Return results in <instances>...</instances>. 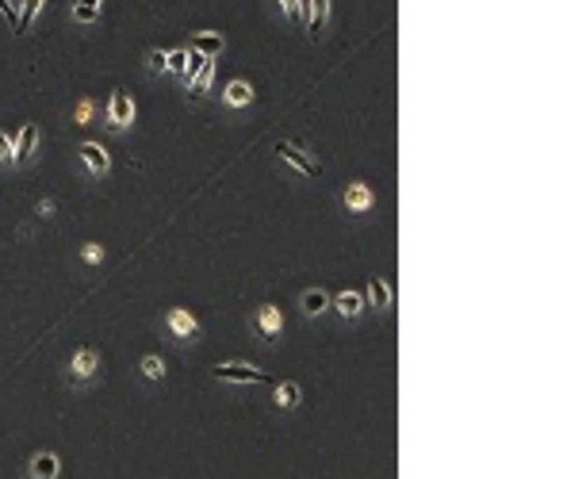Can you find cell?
Masks as SVG:
<instances>
[{"mask_svg": "<svg viewBox=\"0 0 586 479\" xmlns=\"http://www.w3.org/2000/svg\"><path fill=\"white\" fill-rule=\"evenodd\" d=\"M249 326H253V334L260 338V342H276L280 330H284L280 307H276V303H260L257 311H253V319H249Z\"/></svg>", "mask_w": 586, "mask_h": 479, "instance_id": "1", "label": "cell"}, {"mask_svg": "<svg viewBox=\"0 0 586 479\" xmlns=\"http://www.w3.org/2000/svg\"><path fill=\"white\" fill-rule=\"evenodd\" d=\"M96 376H100V353L85 345L69 364V384L73 387H88V384H96Z\"/></svg>", "mask_w": 586, "mask_h": 479, "instance_id": "2", "label": "cell"}, {"mask_svg": "<svg viewBox=\"0 0 586 479\" xmlns=\"http://www.w3.org/2000/svg\"><path fill=\"white\" fill-rule=\"evenodd\" d=\"M276 158H280L284 165H291L295 173H303V176H319L322 173L319 161H314L303 146H295V142H276Z\"/></svg>", "mask_w": 586, "mask_h": 479, "instance_id": "3", "label": "cell"}, {"mask_svg": "<svg viewBox=\"0 0 586 479\" xmlns=\"http://www.w3.org/2000/svg\"><path fill=\"white\" fill-rule=\"evenodd\" d=\"M215 380H226V384H272V376L260 368H249V364H215L211 368Z\"/></svg>", "mask_w": 586, "mask_h": 479, "instance_id": "4", "label": "cell"}, {"mask_svg": "<svg viewBox=\"0 0 586 479\" xmlns=\"http://www.w3.org/2000/svg\"><path fill=\"white\" fill-rule=\"evenodd\" d=\"M108 123L111 131H127L130 123H134V100H130L127 88H116L108 100Z\"/></svg>", "mask_w": 586, "mask_h": 479, "instance_id": "5", "label": "cell"}, {"mask_svg": "<svg viewBox=\"0 0 586 479\" xmlns=\"http://www.w3.org/2000/svg\"><path fill=\"white\" fill-rule=\"evenodd\" d=\"M341 204H345L349 215H368V211L376 207V192H372V184L353 181V184L345 188V196H341Z\"/></svg>", "mask_w": 586, "mask_h": 479, "instance_id": "6", "label": "cell"}, {"mask_svg": "<svg viewBox=\"0 0 586 479\" xmlns=\"http://www.w3.org/2000/svg\"><path fill=\"white\" fill-rule=\"evenodd\" d=\"M39 153V127L27 123L20 134H15V153H12V165H31Z\"/></svg>", "mask_w": 586, "mask_h": 479, "instance_id": "7", "label": "cell"}, {"mask_svg": "<svg viewBox=\"0 0 586 479\" xmlns=\"http://www.w3.org/2000/svg\"><path fill=\"white\" fill-rule=\"evenodd\" d=\"M58 472H62V460H58V452H50V449L35 452V457L27 460V475L31 479H58Z\"/></svg>", "mask_w": 586, "mask_h": 479, "instance_id": "8", "label": "cell"}, {"mask_svg": "<svg viewBox=\"0 0 586 479\" xmlns=\"http://www.w3.org/2000/svg\"><path fill=\"white\" fill-rule=\"evenodd\" d=\"M330 8H333V0H307V35L311 39H319L322 31H326V23H330Z\"/></svg>", "mask_w": 586, "mask_h": 479, "instance_id": "9", "label": "cell"}, {"mask_svg": "<svg viewBox=\"0 0 586 479\" xmlns=\"http://www.w3.org/2000/svg\"><path fill=\"white\" fill-rule=\"evenodd\" d=\"M81 161H85V169L96 173V176H104L111 169V158H108V150H104L100 142H81Z\"/></svg>", "mask_w": 586, "mask_h": 479, "instance_id": "10", "label": "cell"}, {"mask_svg": "<svg viewBox=\"0 0 586 479\" xmlns=\"http://www.w3.org/2000/svg\"><path fill=\"white\" fill-rule=\"evenodd\" d=\"M330 307L341 314V319L356 322V319L364 314V307H368V303H364V296H361V291H341L337 299H330Z\"/></svg>", "mask_w": 586, "mask_h": 479, "instance_id": "11", "label": "cell"}, {"mask_svg": "<svg viewBox=\"0 0 586 479\" xmlns=\"http://www.w3.org/2000/svg\"><path fill=\"white\" fill-rule=\"evenodd\" d=\"M272 403L280 410H295L299 403H303V391H299V384H291V380H272Z\"/></svg>", "mask_w": 586, "mask_h": 479, "instance_id": "12", "label": "cell"}, {"mask_svg": "<svg viewBox=\"0 0 586 479\" xmlns=\"http://www.w3.org/2000/svg\"><path fill=\"white\" fill-rule=\"evenodd\" d=\"M169 330H173L181 342H188V338L200 334V322H195V314H188L184 307H173V311H169Z\"/></svg>", "mask_w": 586, "mask_h": 479, "instance_id": "13", "label": "cell"}, {"mask_svg": "<svg viewBox=\"0 0 586 479\" xmlns=\"http://www.w3.org/2000/svg\"><path fill=\"white\" fill-rule=\"evenodd\" d=\"M223 35L218 31H195V39H192V50L195 54H203V58H218L223 54Z\"/></svg>", "mask_w": 586, "mask_h": 479, "instance_id": "14", "label": "cell"}, {"mask_svg": "<svg viewBox=\"0 0 586 479\" xmlns=\"http://www.w3.org/2000/svg\"><path fill=\"white\" fill-rule=\"evenodd\" d=\"M299 307H303V314H307V319H319V314L330 311V296H326L322 288H311V291H303Z\"/></svg>", "mask_w": 586, "mask_h": 479, "instance_id": "15", "label": "cell"}, {"mask_svg": "<svg viewBox=\"0 0 586 479\" xmlns=\"http://www.w3.org/2000/svg\"><path fill=\"white\" fill-rule=\"evenodd\" d=\"M223 100H226V108H246V104H253V88L246 81H230Z\"/></svg>", "mask_w": 586, "mask_h": 479, "instance_id": "16", "label": "cell"}, {"mask_svg": "<svg viewBox=\"0 0 586 479\" xmlns=\"http://www.w3.org/2000/svg\"><path fill=\"white\" fill-rule=\"evenodd\" d=\"M39 8H43V0H20V8H15V35H27L31 31V23H35V15H39Z\"/></svg>", "mask_w": 586, "mask_h": 479, "instance_id": "17", "label": "cell"}, {"mask_svg": "<svg viewBox=\"0 0 586 479\" xmlns=\"http://www.w3.org/2000/svg\"><path fill=\"white\" fill-rule=\"evenodd\" d=\"M104 12V0H73V23H96Z\"/></svg>", "mask_w": 586, "mask_h": 479, "instance_id": "18", "label": "cell"}, {"mask_svg": "<svg viewBox=\"0 0 586 479\" xmlns=\"http://www.w3.org/2000/svg\"><path fill=\"white\" fill-rule=\"evenodd\" d=\"M211 81H215V58H203V66L192 73V88H188V92L192 96H203L211 88Z\"/></svg>", "mask_w": 586, "mask_h": 479, "instance_id": "19", "label": "cell"}, {"mask_svg": "<svg viewBox=\"0 0 586 479\" xmlns=\"http://www.w3.org/2000/svg\"><path fill=\"white\" fill-rule=\"evenodd\" d=\"M368 291H372V307H376V311H387L391 299H395V296H391V284L384 280V276H372V280H368Z\"/></svg>", "mask_w": 586, "mask_h": 479, "instance_id": "20", "label": "cell"}, {"mask_svg": "<svg viewBox=\"0 0 586 479\" xmlns=\"http://www.w3.org/2000/svg\"><path fill=\"white\" fill-rule=\"evenodd\" d=\"M276 4H280V12L288 15V20L307 23V0H276Z\"/></svg>", "mask_w": 586, "mask_h": 479, "instance_id": "21", "label": "cell"}, {"mask_svg": "<svg viewBox=\"0 0 586 479\" xmlns=\"http://www.w3.org/2000/svg\"><path fill=\"white\" fill-rule=\"evenodd\" d=\"M188 46H181V50H169V73L173 77H184V66H188Z\"/></svg>", "mask_w": 586, "mask_h": 479, "instance_id": "22", "label": "cell"}, {"mask_svg": "<svg viewBox=\"0 0 586 479\" xmlns=\"http://www.w3.org/2000/svg\"><path fill=\"white\" fill-rule=\"evenodd\" d=\"M146 62H150L153 73H169V54L165 50H150V54H146Z\"/></svg>", "mask_w": 586, "mask_h": 479, "instance_id": "23", "label": "cell"}, {"mask_svg": "<svg viewBox=\"0 0 586 479\" xmlns=\"http://www.w3.org/2000/svg\"><path fill=\"white\" fill-rule=\"evenodd\" d=\"M142 372H146L150 380H161V376H165V364H161V356H146V361H142Z\"/></svg>", "mask_w": 586, "mask_h": 479, "instance_id": "24", "label": "cell"}, {"mask_svg": "<svg viewBox=\"0 0 586 479\" xmlns=\"http://www.w3.org/2000/svg\"><path fill=\"white\" fill-rule=\"evenodd\" d=\"M12 153H15V142L0 131V165H12Z\"/></svg>", "mask_w": 586, "mask_h": 479, "instance_id": "25", "label": "cell"}, {"mask_svg": "<svg viewBox=\"0 0 586 479\" xmlns=\"http://www.w3.org/2000/svg\"><path fill=\"white\" fill-rule=\"evenodd\" d=\"M0 15H4V20L12 23V31H15V15H20V12H15V4H12V0H0Z\"/></svg>", "mask_w": 586, "mask_h": 479, "instance_id": "26", "label": "cell"}, {"mask_svg": "<svg viewBox=\"0 0 586 479\" xmlns=\"http://www.w3.org/2000/svg\"><path fill=\"white\" fill-rule=\"evenodd\" d=\"M85 261H92V265H96V261H104V249L96 246V242H88V246H85Z\"/></svg>", "mask_w": 586, "mask_h": 479, "instance_id": "27", "label": "cell"}, {"mask_svg": "<svg viewBox=\"0 0 586 479\" xmlns=\"http://www.w3.org/2000/svg\"><path fill=\"white\" fill-rule=\"evenodd\" d=\"M88 116H92V100H81L77 104V123H88Z\"/></svg>", "mask_w": 586, "mask_h": 479, "instance_id": "28", "label": "cell"}]
</instances>
